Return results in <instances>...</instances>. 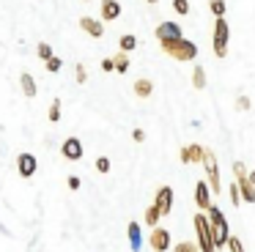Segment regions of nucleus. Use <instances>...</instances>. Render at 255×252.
Instances as JSON below:
<instances>
[{
    "mask_svg": "<svg viewBox=\"0 0 255 252\" xmlns=\"http://www.w3.org/2000/svg\"><path fill=\"white\" fill-rule=\"evenodd\" d=\"M195 236H198V247L200 252H217V244H214V233H211V222L203 211L195 214Z\"/></svg>",
    "mask_w": 255,
    "mask_h": 252,
    "instance_id": "nucleus-1",
    "label": "nucleus"
},
{
    "mask_svg": "<svg viewBox=\"0 0 255 252\" xmlns=\"http://www.w3.org/2000/svg\"><path fill=\"white\" fill-rule=\"evenodd\" d=\"M206 217H209V222H211L214 244H217V250H220V247H225L228 241H231V233H228V222H225V214H222L217 206H211L209 211H206Z\"/></svg>",
    "mask_w": 255,
    "mask_h": 252,
    "instance_id": "nucleus-2",
    "label": "nucleus"
},
{
    "mask_svg": "<svg viewBox=\"0 0 255 252\" xmlns=\"http://www.w3.org/2000/svg\"><path fill=\"white\" fill-rule=\"evenodd\" d=\"M162 52L181 60V63H187V60L198 58V44L189 41V38H181V41H173V44H162Z\"/></svg>",
    "mask_w": 255,
    "mask_h": 252,
    "instance_id": "nucleus-3",
    "label": "nucleus"
},
{
    "mask_svg": "<svg viewBox=\"0 0 255 252\" xmlns=\"http://www.w3.org/2000/svg\"><path fill=\"white\" fill-rule=\"evenodd\" d=\"M228 38H231V30H228L225 16L214 22V55L217 58H225L228 55Z\"/></svg>",
    "mask_w": 255,
    "mask_h": 252,
    "instance_id": "nucleus-4",
    "label": "nucleus"
},
{
    "mask_svg": "<svg viewBox=\"0 0 255 252\" xmlns=\"http://www.w3.org/2000/svg\"><path fill=\"white\" fill-rule=\"evenodd\" d=\"M203 167H206V181H209L211 192H220V167H217L214 151H209V148H206V156H203Z\"/></svg>",
    "mask_w": 255,
    "mask_h": 252,
    "instance_id": "nucleus-5",
    "label": "nucleus"
},
{
    "mask_svg": "<svg viewBox=\"0 0 255 252\" xmlns=\"http://www.w3.org/2000/svg\"><path fill=\"white\" fill-rule=\"evenodd\" d=\"M156 38H159V44H173V41H181V25H176V22H162V25H156Z\"/></svg>",
    "mask_w": 255,
    "mask_h": 252,
    "instance_id": "nucleus-6",
    "label": "nucleus"
},
{
    "mask_svg": "<svg viewBox=\"0 0 255 252\" xmlns=\"http://www.w3.org/2000/svg\"><path fill=\"white\" fill-rule=\"evenodd\" d=\"M195 203H198V208L200 211H209L214 203H211V186H209V181H198L195 184Z\"/></svg>",
    "mask_w": 255,
    "mask_h": 252,
    "instance_id": "nucleus-7",
    "label": "nucleus"
},
{
    "mask_svg": "<svg viewBox=\"0 0 255 252\" xmlns=\"http://www.w3.org/2000/svg\"><path fill=\"white\" fill-rule=\"evenodd\" d=\"M17 170H19V175H22V178H30V175L36 173V170H39V159L33 156V153H19L17 156Z\"/></svg>",
    "mask_w": 255,
    "mask_h": 252,
    "instance_id": "nucleus-8",
    "label": "nucleus"
},
{
    "mask_svg": "<svg viewBox=\"0 0 255 252\" xmlns=\"http://www.w3.org/2000/svg\"><path fill=\"white\" fill-rule=\"evenodd\" d=\"M61 156H66L69 162H77V159H83V142L77 140V137H66L61 145Z\"/></svg>",
    "mask_w": 255,
    "mask_h": 252,
    "instance_id": "nucleus-9",
    "label": "nucleus"
},
{
    "mask_svg": "<svg viewBox=\"0 0 255 252\" xmlns=\"http://www.w3.org/2000/svg\"><path fill=\"white\" fill-rule=\"evenodd\" d=\"M178 156H181V162H184V164L203 162V156H206V148H203V145H198V142H192V145H184Z\"/></svg>",
    "mask_w": 255,
    "mask_h": 252,
    "instance_id": "nucleus-10",
    "label": "nucleus"
},
{
    "mask_svg": "<svg viewBox=\"0 0 255 252\" xmlns=\"http://www.w3.org/2000/svg\"><path fill=\"white\" fill-rule=\"evenodd\" d=\"M148 244H151V250H154V252H165L167 247H170V233H167L165 228H154V230H151V241H148Z\"/></svg>",
    "mask_w": 255,
    "mask_h": 252,
    "instance_id": "nucleus-11",
    "label": "nucleus"
},
{
    "mask_svg": "<svg viewBox=\"0 0 255 252\" xmlns=\"http://www.w3.org/2000/svg\"><path fill=\"white\" fill-rule=\"evenodd\" d=\"M154 206L162 211V217L170 214V208H173V189L170 186H159V192H156V197H154Z\"/></svg>",
    "mask_w": 255,
    "mask_h": 252,
    "instance_id": "nucleus-12",
    "label": "nucleus"
},
{
    "mask_svg": "<svg viewBox=\"0 0 255 252\" xmlns=\"http://www.w3.org/2000/svg\"><path fill=\"white\" fill-rule=\"evenodd\" d=\"M80 27H83L88 36H94V38L105 36V25H102L99 19H94V16H83V19H80Z\"/></svg>",
    "mask_w": 255,
    "mask_h": 252,
    "instance_id": "nucleus-13",
    "label": "nucleus"
},
{
    "mask_svg": "<svg viewBox=\"0 0 255 252\" xmlns=\"http://www.w3.org/2000/svg\"><path fill=\"white\" fill-rule=\"evenodd\" d=\"M121 16V3L118 0H105L102 3V22H113Z\"/></svg>",
    "mask_w": 255,
    "mask_h": 252,
    "instance_id": "nucleus-14",
    "label": "nucleus"
},
{
    "mask_svg": "<svg viewBox=\"0 0 255 252\" xmlns=\"http://www.w3.org/2000/svg\"><path fill=\"white\" fill-rule=\"evenodd\" d=\"M127 236H129V247H132L134 252L143 247V236H140V225L137 222H129V228H127Z\"/></svg>",
    "mask_w": 255,
    "mask_h": 252,
    "instance_id": "nucleus-15",
    "label": "nucleus"
},
{
    "mask_svg": "<svg viewBox=\"0 0 255 252\" xmlns=\"http://www.w3.org/2000/svg\"><path fill=\"white\" fill-rule=\"evenodd\" d=\"M19 85H22V93H25L28 99H33L36 93H39V88H36V80L28 74V71H22V77H19Z\"/></svg>",
    "mask_w": 255,
    "mask_h": 252,
    "instance_id": "nucleus-16",
    "label": "nucleus"
},
{
    "mask_svg": "<svg viewBox=\"0 0 255 252\" xmlns=\"http://www.w3.org/2000/svg\"><path fill=\"white\" fill-rule=\"evenodd\" d=\"M236 184H239V192H242V200L255 203V186L250 184V178H239Z\"/></svg>",
    "mask_w": 255,
    "mask_h": 252,
    "instance_id": "nucleus-17",
    "label": "nucleus"
},
{
    "mask_svg": "<svg viewBox=\"0 0 255 252\" xmlns=\"http://www.w3.org/2000/svg\"><path fill=\"white\" fill-rule=\"evenodd\" d=\"M151 91H154V82L145 80V77H140V80L134 82V93H137L140 99H148V96H151Z\"/></svg>",
    "mask_w": 255,
    "mask_h": 252,
    "instance_id": "nucleus-18",
    "label": "nucleus"
},
{
    "mask_svg": "<svg viewBox=\"0 0 255 252\" xmlns=\"http://www.w3.org/2000/svg\"><path fill=\"white\" fill-rule=\"evenodd\" d=\"M118 47H121V52H127V55H129L134 47H137V38H134L132 33H127V36H121V38H118Z\"/></svg>",
    "mask_w": 255,
    "mask_h": 252,
    "instance_id": "nucleus-19",
    "label": "nucleus"
},
{
    "mask_svg": "<svg viewBox=\"0 0 255 252\" xmlns=\"http://www.w3.org/2000/svg\"><path fill=\"white\" fill-rule=\"evenodd\" d=\"M113 63H116L118 74H127V71H129V55L127 52H118L116 58H113Z\"/></svg>",
    "mask_w": 255,
    "mask_h": 252,
    "instance_id": "nucleus-20",
    "label": "nucleus"
},
{
    "mask_svg": "<svg viewBox=\"0 0 255 252\" xmlns=\"http://www.w3.org/2000/svg\"><path fill=\"white\" fill-rule=\"evenodd\" d=\"M192 85L198 88V91H203V88H206V71H203V66H195V69H192Z\"/></svg>",
    "mask_w": 255,
    "mask_h": 252,
    "instance_id": "nucleus-21",
    "label": "nucleus"
},
{
    "mask_svg": "<svg viewBox=\"0 0 255 252\" xmlns=\"http://www.w3.org/2000/svg\"><path fill=\"white\" fill-rule=\"evenodd\" d=\"M159 217H162V211L156 206H148L145 208V225H151V228H156V222H159Z\"/></svg>",
    "mask_w": 255,
    "mask_h": 252,
    "instance_id": "nucleus-22",
    "label": "nucleus"
},
{
    "mask_svg": "<svg viewBox=\"0 0 255 252\" xmlns=\"http://www.w3.org/2000/svg\"><path fill=\"white\" fill-rule=\"evenodd\" d=\"M209 8L217 19H222V16H225V0H209Z\"/></svg>",
    "mask_w": 255,
    "mask_h": 252,
    "instance_id": "nucleus-23",
    "label": "nucleus"
},
{
    "mask_svg": "<svg viewBox=\"0 0 255 252\" xmlns=\"http://www.w3.org/2000/svg\"><path fill=\"white\" fill-rule=\"evenodd\" d=\"M50 121H52V124H58V121H61V99H52V104H50Z\"/></svg>",
    "mask_w": 255,
    "mask_h": 252,
    "instance_id": "nucleus-24",
    "label": "nucleus"
},
{
    "mask_svg": "<svg viewBox=\"0 0 255 252\" xmlns=\"http://www.w3.org/2000/svg\"><path fill=\"white\" fill-rule=\"evenodd\" d=\"M36 52H39V58H41V60H50V58H55V55H52V47H50L47 41H41Z\"/></svg>",
    "mask_w": 255,
    "mask_h": 252,
    "instance_id": "nucleus-25",
    "label": "nucleus"
},
{
    "mask_svg": "<svg viewBox=\"0 0 255 252\" xmlns=\"http://www.w3.org/2000/svg\"><path fill=\"white\" fill-rule=\"evenodd\" d=\"M173 11L176 14H189V0H173Z\"/></svg>",
    "mask_w": 255,
    "mask_h": 252,
    "instance_id": "nucleus-26",
    "label": "nucleus"
},
{
    "mask_svg": "<svg viewBox=\"0 0 255 252\" xmlns=\"http://www.w3.org/2000/svg\"><path fill=\"white\" fill-rule=\"evenodd\" d=\"M173 252H200L198 244H189V241H181V244H176V250Z\"/></svg>",
    "mask_w": 255,
    "mask_h": 252,
    "instance_id": "nucleus-27",
    "label": "nucleus"
},
{
    "mask_svg": "<svg viewBox=\"0 0 255 252\" xmlns=\"http://www.w3.org/2000/svg\"><path fill=\"white\" fill-rule=\"evenodd\" d=\"M228 250H231V252H244L242 239H239V236H231V241H228Z\"/></svg>",
    "mask_w": 255,
    "mask_h": 252,
    "instance_id": "nucleus-28",
    "label": "nucleus"
},
{
    "mask_svg": "<svg viewBox=\"0 0 255 252\" xmlns=\"http://www.w3.org/2000/svg\"><path fill=\"white\" fill-rule=\"evenodd\" d=\"M96 170H99V173H110V159L99 156V159H96Z\"/></svg>",
    "mask_w": 255,
    "mask_h": 252,
    "instance_id": "nucleus-29",
    "label": "nucleus"
},
{
    "mask_svg": "<svg viewBox=\"0 0 255 252\" xmlns=\"http://www.w3.org/2000/svg\"><path fill=\"white\" fill-rule=\"evenodd\" d=\"M74 69H77V71H74V77H77V82H80V85H83V82L88 80V71H85V66H83V63H77V66H74Z\"/></svg>",
    "mask_w": 255,
    "mask_h": 252,
    "instance_id": "nucleus-30",
    "label": "nucleus"
},
{
    "mask_svg": "<svg viewBox=\"0 0 255 252\" xmlns=\"http://www.w3.org/2000/svg\"><path fill=\"white\" fill-rule=\"evenodd\" d=\"M47 71H50V74L61 71V58H58V55H55V58H50V60H47Z\"/></svg>",
    "mask_w": 255,
    "mask_h": 252,
    "instance_id": "nucleus-31",
    "label": "nucleus"
},
{
    "mask_svg": "<svg viewBox=\"0 0 255 252\" xmlns=\"http://www.w3.org/2000/svg\"><path fill=\"white\" fill-rule=\"evenodd\" d=\"M233 173H236V181H239V178H247V170H244V162H233Z\"/></svg>",
    "mask_w": 255,
    "mask_h": 252,
    "instance_id": "nucleus-32",
    "label": "nucleus"
},
{
    "mask_svg": "<svg viewBox=\"0 0 255 252\" xmlns=\"http://www.w3.org/2000/svg\"><path fill=\"white\" fill-rule=\"evenodd\" d=\"M231 203H233V206H239V203H242V192H239V184L231 186Z\"/></svg>",
    "mask_w": 255,
    "mask_h": 252,
    "instance_id": "nucleus-33",
    "label": "nucleus"
},
{
    "mask_svg": "<svg viewBox=\"0 0 255 252\" xmlns=\"http://www.w3.org/2000/svg\"><path fill=\"white\" fill-rule=\"evenodd\" d=\"M236 107H239V110H250L253 104H250V99H247V96H239V99H236Z\"/></svg>",
    "mask_w": 255,
    "mask_h": 252,
    "instance_id": "nucleus-34",
    "label": "nucleus"
},
{
    "mask_svg": "<svg viewBox=\"0 0 255 252\" xmlns=\"http://www.w3.org/2000/svg\"><path fill=\"white\" fill-rule=\"evenodd\" d=\"M66 184H69V189H80V175H69V181H66Z\"/></svg>",
    "mask_w": 255,
    "mask_h": 252,
    "instance_id": "nucleus-35",
    "label": "nucleus"
},
{
    "mask_svg": "<svg viewBox=\"0 0 255 252\" xmlns=\"http://www.w3.org/2000/svg\"><path fill=\"white\" fill-rule=\"evenodd\" d=\"M102 71H116V63H113V58H105V60H102Z\"/></svg>",
    "mask_w": 255,
    "mask_h": 252,
    "instance_id": "nucleus-36",
    "label": "nucleus"
},
{
    "mask_svg": "<svg viewBox=\"0 0 255 252\" xmlns=\"http://www.w3.org/2000/svg\"><path fill=\"white\" fill-rule=\"evenodd\" d=\"M132 140H134V142H143V140H145V131H143V129H134V131H132Z\"/></svg>",
    "mask_w": 255,
    "mask_h": 252,
    "instance_id": "nucleus-37",
    "label": "nucleus"
},
{
    "mask_svg": "<svg viewBox=\"0 0 255 252\" xmlns=\"http://www.w3.org/2000/svg\"><path fill=\"white\" fill-rule=\"evenodd\" d=\"M250 184L255 186V170H253V173H250Z\"/></svg>",
    "mask_w": 255,
    "mask_h": 252,
    "instance_id": "nucleus-38",
    "label": "nucleus"
},
{
    "mask_svg": "<svg viewBox=\"0 0 255 252\" xmlns=\"http://www.w3.org/2000/svg\"><path fill=\"white\" fill-rule=\"evenodd\" d=\"M148 3H156V0H148Z\"/></svg>",
    "mask_w": 255,
    "mask_h": 252,
    "instance_id": "nucleus-39",
    "label": "nucleus"
},
{
    "mask_svg": "<svg viewBox=\"0 0 255 252\" xmlns=\"http://www.w3.org/2000/svg\"><path fill=\"white\" fill-rule=\"evenodd\" d=\"M85 3H88V0H85Z\"/></svg>",
    "mask_w": 255,
    "mask_h": 252,
    "instance_id": "nucleus-40",
    "label": "nucleus"
}]
</instances>
